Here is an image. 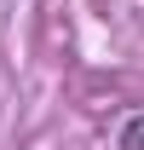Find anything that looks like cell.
<instances>
[{
    "label": "cell",
    "mask_w": 144,
    "mask_h": 150,
    "mask_svg": "<svg viewBox=\"0 0 144 150\" xmlns=\"http://www.w3.org/2000/svg\"><path fill=\"white\" fill-rule=\"evenodd\" d=\"M121 150H144V115H133L121 127Z\"/></svg>",
    "instance_id": "obj_1"
}]
</instances>
